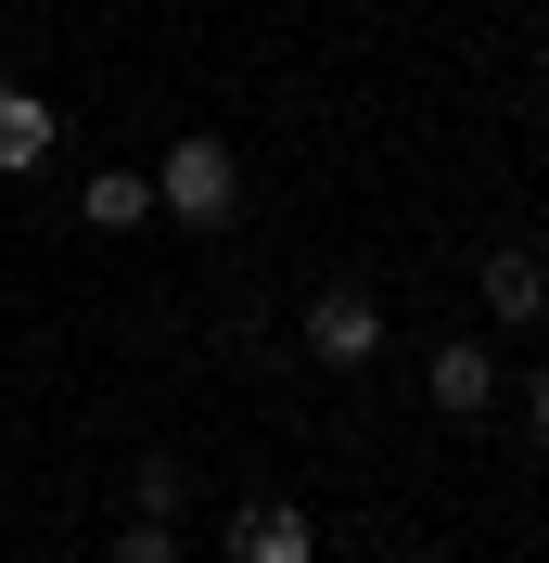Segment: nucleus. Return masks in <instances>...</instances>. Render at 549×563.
Here are the masks:
<instances>
[{
    "mask_svg": "<svg viewBox=\"0 0 549 563\" xmlns=\"http://www.w3.org/2000/svg\"><path fill=\"white\" fill-rule=\"evenodd\" d=\"M485 320H512V333L549 320V256L537 244H498V256H485Z\"/></svg>",
    "mask_w": 549,
    "mask_h": 563,
    "instance_id": "nucleus-5",
    "label": "nucleus"
},
{
    "mask_svg": "<svg viewBox=\"0 0 549 563\" xmlns=\"http://www.w3.org/2000/svg\"><path fill=\"white\" fill-rule=\"evenodd\" d=\"M179 499H192V474H179V461L154 449V461H141V512H167V526H179Z\"/></svg>",
    "mask_w": 549,
    "mask_h": 563,
    "instance_id": "nucleus-9",
    "label": "nucleus"
},
{
    "mask_svg": "<svg viewBox=\"0 0 549 563\" xmlns=\"http://www.w3.org/2000/svg\"><path fill=\"white\" fill-rule=\"evenodd\" d=\"M243 206V154L217 129H179L167 167H154V218H179V231H217V218Z\"/></svg>",
    "mask_w": 549,
    "mask_h": 563,
    "instance_id": "nucleus-1",
    "label": "nucleus"
},
{
    "mask_svg": "<svg viewBox=\"0 0 549 563\" xmlns=\"http://www.w3.org/2000/svg\"><path fill=\"white\" fill-rule=\"evenodd\" d=\"M524 435H537V449H549V358H537V372H524Z\"/></svg>",
    "mask_w": 549,
    "mask_h": 563,
    "instance_id": "nucleus-10",
    "label": "nucleus"
},
{
    "mask_svg": "<svg viewBox=\"0 0 549 563\" xmlns=\"http://www.w3.org/2000/svg\"><path fill=\"white\" fill-rule=\"evenodd\" d=\"M103 563H179V526H167V512H141V526L128 538H115V551Z\"/></svg>",
    "mask_w": 549,
    "mask_h": 563,
    "instance_id": "nucleus-8",
    "label": "nucleus"
},
{
    "mask_svg": "<svg viewBox=\"0 0 549 563\" xmlns=\"http://www.w3.org/2000/svg\"><path fill=\"white\" fill-rule=\"evenodd\" d=\"M307 358H320V372H371V358H383V308L358 295V282L307 295Z\"/></svg>",
    "mask_w": 549,
    "mask_h": 563,
    "instance_id": "nucleus-2",
    "label": "nucleus"
},
{
    "mask_svg": "<svg viewBox=\"0 0 549 563\" xmlns=\"http://www.w3.org/2000/svg\"><path fill=\"white\" fill-rule=\"evenodd\" d=\"M537 77H549V65H537Z\"/></svg>",
    "mask_w": 549,
    "mask_h": 563,
    "instance_id": "nucleus-11",
    "label": "nucleus"
},
{
    "mask_svg": "<svg viewBox=\"0 0 549 563\" xmlns=\"http://www.w3.org/2000/svg\"><path fill=\"white\" fill-rule=\"evenodd\" d=\"M231 563H320L307 499H243V512H231Z\"/></svg>",
    "mask_w": 549,
    "mask_h": 563,
    "instance_id": "nucleus-3",
    "label": "nucleus"
},
{
    "mask_svg": "<svg viewBox=\"0 0 549 563\" xmlns=\"http://www.w3.org/2000/svg\"><path fill=\"white\" fill-rule=\"evenodd\" d=\"M422 385H435L447 422H485V410H498V346H473V333H460V346H435V372H422Z\"/></svg>",
    "mask_w": 549,
    "mask_h": 563,
    "instance_id": "nucleus-4",
    "label": "nucleus"
},
{
    "mask_svg": "<svg viewBox=\"0 0 549 563\" xmlns=\"http://www.w3.org/2000/svg\"><path fill=\"white\" fill-rule=\"evenodd\" d=\"M77 218H90V231H141V218H154V167H90Z\"/></svg>",
    "mask_w": 549,
    "mask_h": 563,
    "instance_id": "nucleus-7",
    "label": "nucleus"
},
{
    "mask_svg": "<svg viewBox=\"0 0 549 563\" xmlns=\"http://www.w3.org/2000/svg\"><path fill=\"white\" fill-rule=\"evenodd\" d=\"M52 141H65V115L38 103V90H13V77H0V179H26Z\"/></svg>",
    "mask_w": 549,
    "mask_h": 563,
    "instance_id": "nucleus-6",
    "label": "nucleus"
}]
</instances>
